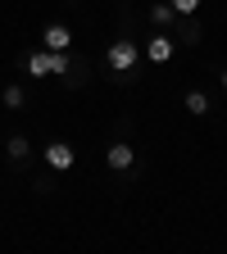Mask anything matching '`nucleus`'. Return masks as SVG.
I'll return each mask as SVG.
<instances>
[{
    "instance_id": "obj_1",
    "label": "nucleus",
    "mask_w": 227,
    "mask_h": 254,
    "mask_svg": "<svg viewBox=\"0 0 227 254\" xmlns=\"http://www.w3.org/2000/svg\"><path fill=\"white\" fill-rule=\"evenodd\" d=\"M105 59H109L114 73H132V68H137V41H114Z\"/></svg>"
},
{
    "instance_id": "obj_2",
    "label": "nucleus",
    "mask_w": 227,
    "mask_h": 254,
    "mask_svg": "<svg viewBox=\"0 0 227 254\" xmlns=\"http://www.w3.org/2000/svg\"><path fill=\"white\" fill-rule=\"evenodd\" d=\"M77 164V150L69 145V141H55V145H46V168H55V173H69Z\"/></svg>"
},
{
    "instance_id": "obj_3",
    "label": "nucleus",
    "mask_w": 227,
    "mask_h": 254,
    "mask_svg": "<svg viewBox=\"0 0 227 254\" xmlns=\"http://www.w3.org/2000/svg\"><path fill=\"white\" fill-rule=\"evenodd\" d=\"M41 46H46V50H69V46H73L69 23H50V27L41 32Z\"/></svg>"
},
{
    "instance_id": "obj_4",
    "label": "nucleus",
    "mask_w": 227,
    "mask_h": 254,
    "mask_svg": "<svg viewBox=\"0 0 227 254\" xmlns=\"http://www.w3.org/2000/svg\"><path fill=\"white\" fill-rule=\"evenodd\" d=\"M173 46H177L173 37H164V32H154V37L146 41V55H150V64H168V59H173Z\"/></svg>"
},
{
    "instance_id": "obj_5",
    "label": "nucleus",
    "mask_w": 227,
    "mask_h": 254,
    "mask_svg": "<svg viewBox=\"0 0 227 254\" xmlns=\"http://www.w3.org/2000/svg\"><path fill=\"white\" fill-rule=\"evenodd\" d=\"M105 159H109V168H118V173H123V168H132V164H137V150L127 145V141H114V145L105 150Z\"/></svg>"
},
{
    "instance_id": "obj_6",
    "label": "nucleus",
    "mask_w": 227,
    "mask_h": 254,
    "mask_svg": "<svg viewBox=\"0 0 227 254\" xmlns=\"http://www.w3.org/2000/svg\"><path fill=\"white\" fill-rule=\"evenodd\" d=\"M23 64H27V73H32V77H50V50H32Z\"/></svg>"
},
{
    "instance_id": "obj_7",
    "label": "nucleus",
    "mask_w": 227,
    "mask_h": 254,
    "mask_svg": "<svg viewBox=\"0 0 227 254\" xmlns=\"http://www.w3.org/2000/svg\"><path fill=\"white\" fill-rule=\"evenodd\" d=\"M186 114L205 118V114H209V95H205V91H186Z\"/></svg>"
},
{
    "instance_id": "obj_8",
    "label": "nucleus",
    "mask_w": 227,
    "mask_h": 254,
    "mask_svg": "<svg viewBox=\"0 0 227 254\" xmlns=\"http://www.w3.org/2000/svg\"><path fill=\"white\" fill-rule=\"evenodd\" d=\"M27 150H32V145H27V136H9V141H5V154L14 159V164H23Z\"/></svg>"
},
{
    "instance_id": "obj_9",
    "label": "nucleus",
    "mask_w": 227,
    "mask_h": 254,
    "mask_svg": "<svg viewBox=\"0 0 227 254\" xmlns=\"http://www.w3.org/2000/svg\"><path fill=\"white\" fill-rule=\"evenodd\" d=\"M0 100H5V109H23V105H27V91H23V86H5Z\"/></svg>"
},
{
    "instance_id": "obj_10",
    "label": "nucleus",
    "mask_w": 227,
    "mask_h": 254,
    "mask_svg": "<svg viewBox=\"0 0 227 254\" xmlns=\"http://www.w3.org/2000/svg\"><path fill=\"white\" fill-rule=\"evenodd\" d=\"M177 14H173V5H150V23H159V27H168Z\"/></svg>"
},
{
    "instance_id": "obj_11",
    "label": "nucleus",
    "mask_w": 227,
    "mask_h": 254,
    "mask_svg": "<svg viewBox=\"0 0 227 254\" xmlns=\"http://www.w3.org/2000/svg\"><path fill=\"white\" fill-rule=\"evenodd\" d=\"M168 5H173V14H182V18H191V14H196V9L205 5V0H168Z\"/></svg>"
},
{
    "instance_id": "obj_12",
    "label": "nucleus",
    "mask_w": 227,
    "mask_h": 254,
    "mask_svg": "<svg viewBox=\"0 0 227 254\" xmlns=\"http://www.w3.org/2000/svg\"><path fill=\"white\" fill-rule=\"evenodd\" d=\"M218 82H223V91H227V68H223V73H218Z\"/></svg>"
}]
</instances>
